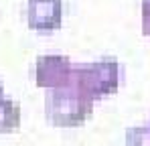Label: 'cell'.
<instances>
[{"label": "cell", "instance_id": "1", "mask_svg": "<svg viewBox=\"0 0 150 146\" xmlns=\"http://www.w3.org/2000/svg\"><path fill=\"white\" fill-rule=\"evenodd\" d=\"M96 101L73 85L49 89L45 97V116L55 126H79L93 112Z\"/></svg>", "mask_w": 150, "mask_h": 146}, {"label": "cell", "instance_id": "2", "mask_svg": "<svg viewBox=\"0 0 150 146\" xmlns=\"http://www.w3.org/2000/svg\"><path fill=\"white\" fill-rule=\"evenodd\" d=\"M120 63L116 59H100L96 63H79L71 69L69 85L77 87L89 99L114 94L120 85Z\"/></svg>", "mask_w": 150, "mask_h": 146}, {"label": "cell", "instance_id": "3", "mask_svg": "<svg viewBox=\"0 0 150 146\" xmlns=\"http://www.w3.org/2000/svg\"><path fill=\"white\" fill-rule=\"evenodd\" d=\"M73 63L65 55H41L35 65V81L39 87L59 89L69 85Z\"/></svg>", "mask_w": 150, "mask_h": 146}, {"label": "cell", "instance_id": "4", "mask_svg": "<svg viewBox=\"0 0 150 146\" xmlns=\"http://www.w3.org/2000/svg\"><path fill=\"white\" fill-rule=\"evenodd\" d=\"M26 21L35 30H55L63 21V0H26Z\"/></svg>", "mask_w": 150, "mask_h": 146}, {"label": "cell", "instance_id": "5", "mask_svg": "<svg viewBox=\"0 0 150 146\" xmlns=\"http://www.w3.org/2000/svg\"><path fill=\"white\" fill-rule=\"evenodd\" d=\"M21 126V106L14 99H0V132H12Z\"/></svg>", "mask_w": 150, "mask_h": 146}, {"label": "cell", "instance_id": "6", "mask_svg": "<svg viewBox=\"0 0 150 146\" xmlns=\"http://www.w3.org/2000/svg\"><path fill=\"white\" fill-rule=\"evenodd\" d=\"M126 146H150V128L134 126L126 132Z\"/></svg>", "mask_w": 150, "mask_h": 146}, {"label": "cell", "instance_id": "7", "mask_svg": "<svg viewBox=\"0 0 150 146\" xmlns=\"http://www.w3.org/2000/svg\"><path fill=\"white\" fill-rule=\"evenodd\" d=\"M142 33L150 37V0H142Z\"/></svg>", "mask_w": 150, "mask_h": 146}, {"label": "cell", "instance_id": "8", "mask_svg": "<svg viewBox=\"0 0 150 146\" xmlns=\"http://www.w3.org/2000/svg\"><path fill=\"white\" fill-rule=\"evenodd\" d=\"M4 97V87H2V83H0V99Z\"/></svg>", "mask_w": 150, "mask_h": 146}, {"label": "cell", "instance_id": "9", "mask_svg": "<svg viewBox=\"0 0 150 146\" xmlns=\"http://www.w3.org/2000/svg\"><path fill=\"white\" fill-rule=\"evenodd\" d=\"M148 128H150V122H148Z\"/></svg>", "mask_w": 150, "mask_h": 146}]
</instances>
